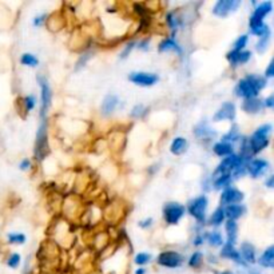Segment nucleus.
Instances as JSON below:
<instances>
[{
	"mask_svg": "<svg viewBox=\"0 0 274 274\" xmlns=\"http://www.w3.org/2000/svg\"><path fill=\"white\" fill-rule=\"evenodd\" d=\"M266 86V79L264 76L248 75L238 82L235 87V94L243 99L258 98V94Z\"/></svg>",
	"mask_w": 274,
	"mask_h": 274,
	"instance_id": "f257e3e1",
	"label": "nucleus"
},
{
	"mask_svg": "<svg viewBox=\"0 0 274 274\" xmlns=\"http://www.w3.org/2000/svg\"><path fill=\"white\" fill-rule=\"evenodd\" d=\"M272 134V124H262L252 134L250 139H248L249 149L252 155L258 154L269 145V138Z\"/></svg>",
	"mask_w": 274,
	"mask_h": 274,
	"instance_id": "f03ea898",
	"label": "nucleus"
},
{
	"mask_svg": "<svg viewBox=\"0 0 274 274\" xmlns=\"http://www.w3.org/2000/svg\"><path fill=\"white\" fill-rule=\"evenodd\" d=\"M47 122L42 120L39 130L36 133V143H35V158L42 161L46 155L49 154V135H47Z\"/></svg>",
	"mask_w": 274,
	"mask_h": 274,
	"instance_id": "7ed1b4c3",
	"label": "nucleus"
},
{
	"mask_svg": "<svg viewBox=\"0 0 274 274\" xmlns=\"http://www.w3.org/2000/svg\"><path fill=\"white\" fill-rule=\"evenodd\" d=\"M209 201L205 195H199L197 198H194L191 201L189 206H187V210H189V214L191 217L195 218L199 223H204L205 219H206V209H208Z\"/></svg>",
	"mask_w": 274,
	"mask_h": 274,
	"instance_id": "20e7f679",
	"label": "nucleus"
},
{
	"mask_svg": "<svg viewBox=\"0 0 274 274\" xmlns=\"http://www.w3.org/2000/svg\"><path fill=\"white\" fill-rule=\"evenodd\" d=\"M185 258L182 254H179L178 252H174V250H166V252H162L157 258V264L160 266H164V268H167V269H175V268H179V266L183 264Z\"/></svg>",
	"mask_w": 274,
	"mask_h": 274,
	"instance_id": "39448f33",
	"label": "nucleus"
},
{
	"mask_svg": "<svg viewBox=\"0 0 274 274\" xmlns=\"http://www.w3.org/2000/svg\"><path fill=\"white\" fill-rule=\"evenodd\" d=\"M186 209L181 204L170 202L164 208V218L168 225H177L185 216Z\"/></svg>",
	"mask_w": 274,
	"mask_h": 274,
	"instance_id": "423d86ee",
	"label": "nucleus"
},
{
	"mask_svg": "<svg viewBox=\"0 0 274 274\" xmlns=\"http://www.w3.org/2000/svg\"><path fill=\"white\" fill-rule=\"evenodd\" d=\"M38 83H39L40 89H42V94H40V95H42V97H40V99H42L40 115H42V120H46V118H47V112H49L50 106H51V95H53V93H51L49 82H47V79H46L45 76H38Z\"/></svg>",
	"mask_w": 274,
	"mask_h": 274,
	"instance_id": "0eeeda50",
	"label": "nucleus"
},
{
	"mask_svg": "<svg viewBox=\"0 0 274 274\" xmlns=\"http://www.w3.org/2000/svg\"><path fill=\"white\" fill-rule=\"evenodd\" d=\"M241 164H248V162H243L241 160V157L238 154H231L229 157H225V160L221 161V164H218L216 168L214 175H221V174H231L235 168L238 167Z\"/></svg>",
	"mask_w": 274,
	"mask_h": 274,
	"instance_id": "6e6552de",
	"label": "nucleus"
},
{
	"mask_svg": "<svg viewBox=\"0 0 274 274\" xmlns=\"http://www.w3.org/2000/svg\"><path fill=\"white\" fill-rule=\"evenodd\" d=\"M239 4H241L239 0H218L213 7V13L219 18H225L230 12H234Z\"/></svg>",
	"mask_w": 274,
	"mask_h": 274,
	"instance_id": "1a4fd4ad",
	"label": "nucleus"
},
{
	"mask_svg": "<svg viewBox=\"0 0 274 274\" xmlns=\"http://www.w3.org/2000/svg\"><path fill=\"white\" fill-rule=\"evenodd\" d=\"M158 75L157 74H151V72H142V71H138V72H131L128 75V80L133 82L135 84H139L142 87H150L153 84H155L158 82Z\"/></svg>",
	"mask_w": 274,
	"mask_h": 274,
	"instance_id": "9d476101",
	"label": "nucleus"
},
{
	"mask_svg": "<svg viewBox=\"0 0 274 274\" xmlns=\"http://www.w3.org/2000/svg\"><path fill=\"white\" fill-rule=\"evenodd\" d=\"M268 170H269V162L265 160H260V158H256V160L252 158L246 164V172L253 178L262 177Z\"/></svg>",
	"mask_w": 274,
	"mask_h": 274,
	"instance_id": "9b49d317",
	"label": "nucleus"
},
{
	"mask_svg": "<svg viewBox=\"0 0 274 274\" xmlns=\"http://www.w3.org/2000/svg\"><path fill=\"white\" fill-rule=\"evenodd\" d=\"M243 193L238 189H235L233 186H229V187H226L223 189L221 194V202L223 205H238L239 202H242L243 199Z\"/></svg>",
	"mask_w": 274,
	"mask_h": 274,
	"instance_id": "f8f14e48",
	"label": "nucleus"
},
{
	"mask_svg": "<svg viewBox=\"0 0 274 274\" xmlns=\"http://www.w3.org/2000/svg\"><path fill=\"white\" fill-rule=\"evenodd\" d=\"M235 118V106L233 102L222 103V106L217 110L213 116L214 122H222V120H233Z\"/></svg>",
	"mask_w": 274,
	"mask_h": 274,
	"instance_id": "ddd939ff",
	"label": "nucleus"
},
{
	"mask_svg": "<svg viewBox=\"0 0 274 274\" xmlns=\"http://www.w3.org/2000/svg\"><path fill=\"white\" fill-rule=\"evenodd\" d=\"M272 9H273V3L272 1H264L261 4L257 5L256 9L253 11L252 16H250V24L261 23L272 12Z\"/></svg>",
	"mask_w": 274,
	"mask_h": 274,
	"instance_id": "4468645a",
	"label": "nucleus"
},
{
	"mask_svg": "<svg viewBox=\"0 0 274 274\" xmlns=\"http://www.w3.org/2000/svg\"><path fill=\"white\" fill-rule=\"evenodd\" d=\"M238 253L239 256H241V260H242L246 265L256 262V249H254V246H253L252 243L242 242Z\"/></svg>",
	"mask_w": 274,
	"mask_h": 274,
	"instance_id": "2eb2a0df",
	"label": "nucleus"
},
{
	"mask_svg": "<svg viewBox=\"0 0 274 274\" xmlns=\"http://www.w3.org/2000/svg\"><path fill=\"white\" fill-rule=\"evenodd\" d=\"M221 257L222 258H226V260H233L234 262L239 264V265L246 266V264L241 260V256L239 253L235 250L234 245H229V243H225L221 249Z\"/></svg>",
	"mask_w": 274,
	"mask_h": 274,
	"instance_id": "dca6fc26",
	"label": "nucleus"
},
{
	"mask_svg": "<svg viewBox=\"0 0 274 274\" xmlns=\"http://www.w3.org/2000/svg\"><path fill=\"white\" fill-rule=\"evenodd\" d=\"M264 109V103L260 98L245 99L242 103V110L248 114H258Z\"/></svg>",
	"mask_w": 274,
	"mask_h": 274,
	"instance_id": "f3484780",
	"label": "nucleus"
},
{
	"mask_svg": "<svg viewBox=\"0 0 274 274\" xmlns=\"http://www.w3.org/2000/svg\"><path fill=\"white\" fill-rule=\"evenodd\" d=\"M223 213H225V218L230 219V221H235L243 216L245 213V206L242 205H227L225 209H223Z\"/></svg>",
	"mask_w": 274,
	"mask_h": 274,
	"instance_id": "a211bd4d",
	"label": "nucleus"
},
{
	"mask_svg": "<svg viewBox=\"0 0 274 274\" xmlns=\"http://www.w3.org/2000/svg\"><path fill=\"white\" fill-rule=\"evenodd\" d=\"M118 103H119V99L116 95H107L105 99H103L102 102V107H101V110H102V114L109 116L115 111L116 106H118Z\"/></svg>",
	"mask_w": 274,
	"mask_h": 274,
	"instance_id": "6ab92c4d",
	"label": "nucleus"
},
{
	"mask_svg": "<svg viewBox=\"0 0 274 274\" xmlns=\"http://www.w3.org/2000/svg\"><path fill=\"white\" fill-rule=\"evenodd\" d=\"M258 264L262 268L272 269L274 266V246H269L265 252L262 253V256L258 258Z\"/></svg>",
	"mask_w": 274,
	"mask_h": 274,
	"instance_id": "aec40b11",
	"label": "nucleus"
},
{
	"mask_svg": "<svg viewBox=\"0 0 274 274\" xmlns=\"http://www.w3.org/2000/svg\"><path fill=\"white\" fill-rule=\"evenodd\" d=\"M187 150V141L183 137L174 138V141L171 142V146H170V151L174 155H182L185 154Z\"/></svg>",
	"mask_w": 274,
	"mask_h": 274,
	"instance_id": "412c9836",
	"label": "nucleus"
},
{
	"mask_svg": "<svg viewBox=\"0 0 274 274\" xmlns=\"http://www.w3.org/2000/svg\"><path fill=\"white\" fill-rule=\"evenodd\" d=\"M194 135L197 138H201V139H208V138L214 137L216 133L213 131L212 128L209 127L208 124H206V122H201V123L195 126Z\"/></svg>",
	"mask_w": 274,
	"mask_h": 274,
	"instance_id": "4be33fe9",
	"label": "nucleus"
},
{
	"mask_svg": "<svg viewBox=\"0 0 274 274\" xmlns=\"http://www.w3.org/2000/svg\"><path fill=\"white\" fill-rule=\"evenodd\" d=\"M226 234H227V242L229 245H234L237 241V234H238V225L235 221H226Z\"/></svg>",
	"mask_w": 274,
	"mask_h": 274,
	"instance_id": "5701e85b",
	"label": "nucleus"
},
{
	"mask_svg": "<svg viewBox=\"0 0 274 274\" xmlns=\"http://www.w3.org/2000/svg\"><path fill=\"white\" fill-rule=\"evenodd\" d=\"M213 151L214 154L218 155V157H229V155L234 154L233 153V146L230 143H226V142H218L213 146Z\"/></svg>",
	"mask_w": 274,
	"mask_h": 274,
	"instance_id": "b1692460",
	"label": "nucleus"
},
{
	"mask_svg": "<svg viewBox=\"0 0 274 274\" xmlns=\"http://www.w3.org/2000/svg\"><path fill=\"white\" fill-rule=\"evenodd\" d=\"M216 179L213 182V186L216 190H221L229 187L230 182H231V174H221V175H216Z\"/></svg>",
	"mask_w": 274,
	"mask_h": 274,
	"instance_id": "393cba45",
	"label": "nucleus"
},
{
	"mask_svg": "<svg viewBox=\"0 0 274 274\" xmlns=\"http://www.w3.org/2000/svg\"><path fill=\"white\" fill-rule=\"evenodd\" d=\"M160 51L161 53H167V51H177V53L181 54V49H179V46L175 40L172 39V38H167V39H164L161 42L160 45Z\"/></svg>",
	"mask_w": 274,
	"mask_h": 274,
	"instance_id": "a878e982",
	"label": "nucleus"
},
{
	"mask_svg": "<svg viewBox=\"0 0 274 274\" xmlns=\"http://www.w3.org/2000/svg\"><path fill=\"white\" fill-rule=\"evenodd\" d=\"M250 32H252L253 35H257L260 36V38H262V36L269 35L270 28L266 23L261 22L257 23V24H250Z\"/></svg>",
	"mask_w": 274,
	"mask_h": 274,
	"instance_id": "bb28decb",
	"label": "nucleus"
},
{
	"mask_svg": "<svg viewBox=\"0 0 274 274\" xmlns=\"http://www.w3.org/2000/svg\"><path fill=\"white\" fill-rule=\"evenodd\" d=\"M205 239H208V242L214 246V248H218V246H223V238H222L221 233L218 231H212V233H206L205 234Z\"/></svg>",
	"mask_w": 274,
	"mask_h": 274,
	"instance_id": "cd10ccee",
	"label": "nucleus"
},
{
	"mask_svg": "<svg viewBox=\"0 0 274 274\" xmlns=\"http://www.w3.org/2000/svg\"><path fill=\"white\" fill-rule=\"evenodd\" d=\"M223 221H225V213H223V208H219L216 209L214 210V213L212 214V218H210V223H212L213 226H221L222 223H223Z\"/></svg>",
	"mask_w": 274,
	"mask_h": 274,
	"instance_id": "c85d7f7f",
	"label": "nucleus"
},
{
	"mask_svg": "<svg viewBox=\"0 0 274 274\" xmlns=\"http://www.w3.org/2000/svg\"><path fill=\"white\" fill-rule=\"evenodd\" d=\"M20 63L23 66H28V67H36L39 64V60L35 55L32 54H23L22 57H20Z\"/></svg>",
	"mask_w": 274,
	"mask_h": 274,
	"instance_id": "c756f323",
	"label": "nucleus"
},
{
	"mask_svg": "<svg viewBox=\"0 0 274 274\" xmlns=\"http://www.w3.org/2000/svg\"><path fill=\"white\" fill-rule=\"evenodd\" d=\"M202 261H204V254L201 252H195L189 258V266L193 268V269H197V268L202 265Z\"/></svg>",
	"mask_w": 274,
	"mask_h": 274,
	"instance_id": "7c9ffc66",
	"label": "nucleus"
},
{
	"mask_svg": "<svg viewBox=\"0 0 274 274\" xmlns=\"http://www.w3.org/2000/svg\"><path fill=\"white\" fill-rule=\"evenodd\" d=\"M237 139H239V131L237 126H233V128L230 130L229 133L222 137V142H226V143H230V145H231V142H235Z\"/></svg>",
	"mask_w": 274,
	"mask_h": 274,
	"instance_id": "2f4dec72",
	"label": "nucleus"
},
{
	"mask_svg": "<svg viewBox=\"0 0 274 274\" xmlns=\"http://www.w3.org/2000/svg\"><path fill=\"white\" fill-rule=\"evenodd\" d=\"M151 261V254L149 253H138L137 256L134 257V262L138 266H145Z\"/></svg>",
	"mask_w": 274,
	"mask_h": 274,
	"instance_id": "473e14b6",
	"label": "nucleus"
},
{
	"mask_svg": "<svg viewBox=\"0 0 274 274\" xmlns=\"http://www.w3.org/2000/svg\"><path fill=\"white\" fill-rule=\"evenodd\" d=\"M7 239L9 243H13V245H22L26 242V235L22 233H9L7 235Z\"/></svg>",
	"mask_w": 274,
	"mask_h": 274,
	"instance_id": "72a5a7b5",
	"label": "nucleus"
},
{
	"mask_svg": "<svg viewBox=\"0 0 274 274\" xmlns=\"http://www.w3.org/2000/svg\"><path fill=\"white\" fill-rule=\"evenodd\" d=\"M93 55H94V54L91 53V51H89V53L82 54V55L79 56V59H78V62H76V64H75V70L76 71L82 70V68L86 66V63L89 62L90 59L93 57Z\"/></svg>",
	"mask_w": 274,
	"mask_h": 274,
	"instance_id": "f704fd0d",
	"label": "nucleus"
},
{
	"mask_svg": "<svg viewBox=\"0 0 274 274\" xmlns=\"http://www.w3.org/2000/svg\"><path fill=\"white\" fill-rule=\"evenodd\" d=\"M269 43H270V34L269 35H265V36H262V38H260V40L257 42L256 50L258 51V53H264V51H266L268 47H269Z\"/></svg>",
	"mask_w": 274,
	"mask_h": 274,
	"instance_id": "c9c22d12",
	"label": "nucleus"
},
{
	"mask_svg": "<svg viewBox=\"0 0 274 274\" xmlns=\"http://www.w3.org/2000/svg\"><path fill=\"white\" fill-rule=\"evenodd\" d=\"M248 42H249L248 35H241L238 39L234 42V47H233V50H234V51H242V50L245 49V46L248 45Z\"/></svg>",
	"mask_w": 274,
	"mask_h": 274,
	"instance_id": "e433bc0d",
	"label": "nucleus"
},
{
	"mask_svg": "<svg viewBox=\"0 0 274 274\" xmlns=\"http://www.w3.org/2000/svg\"><path fill=\"white\" fill-rule=\"evenodd\" d=\"M36 106V98L34 95H28L23 99V107L26 111L34 110V107Z\"/></svg>",
	"mask_w": 274,
	"mask_h": 274,
	"instance_id": "4c0bfd02",
	"label": "nucleus"
},
{
	"mask_svg": "<svg viewBox=\"0 0 274 274\" xmlns=\"http://www.w3.org/2000/svg\"><path fill=\"white\" fill-rule=\"evenodd\" d=\"M20 254H18V253H13V254H11V256L8 257V260H7V265L11 268V269H16L19 265H20Z\"/></svg>",
	"mask_w": 274,
	"mask_h": 274,
	"instance_id": "58836bf2",
	"label": "nucleus"
},
{
	"mask_svg": "<svg viewBox=\"0 0 274 274\" xmlns=\"http://www.w3.org/2000/svg\"><path fill=\"white\" fill-rule=\"evenodd\" d=\"M250 57H252V53L250 51H238L237 54V64H243V63H248L250 60Z\"/></svg>",
	"mask_w": 274,
	"mask_h": 274,
	"instance_id": "ea45409f",
	"label": "nucleus"
},
{
	"mask_svg": "<svg viewBox=\"0 0 274 274\" xmlns=\"http://www.w3.org/2000/svg\"><path fill=\"white\" fill-rule=\"evenodd\" d=\"M145 114H146V107L143 106V105H137V106L133 107V110L130 112V116L131 118H142Z\"/></svg>",
	"mask_w": 274,
	"mask_h": 274,
	"instance_id": "a19ab883",
	"label": "nucleus"
},
{
	"mask_svg": "<svg viewBox=\"0 0 274 274\" xmlns=\"http://www.w3.org/2000/svg\"><path fill=\"white\" fill-rule=\"evenodd\" d=\"M135 46H137V42H130V43H127V46H126V49L123 50V51H122V54H120V57H122V59H124V57H127L128 56V54L131 53V50L134 49V47H135Z\"/></svg>",
	"mask_w": 274,
	"mask_h": 274,
	"instance_id": "79ce46f5",
	"label": "nucleus"
},
{
	"mask_svg": "<svg viewBox=\"0 0 274 274\" xmlns=\"http://www.w3.org/2000/svg\"><path fill=\"white\" fill-rule=\"evenodd\" d=\"M47 18H49V15H47V13H42V15H39V16H36V18L34 19V26H40V24L45 22Z\"/></svg>",
	"mask_w": 274,
	"mask_h": 274,
	"instance_id": "37998d69",
	"label": "nucleus"
},
{
	"mask_svg": "<svg viewBox=\"0 0 274 274\" xmlns=\"http://www.w3.org/2000/svg\"><path fill=\"white\" fill-rule=\"evenodd\" d=\"M30 167H31V161L30 160H23L22 162H20V164H19V168L23 170V171H27Z\"/></svg>",
	"mask_w": 274,
	"mask_h": 274,
	"instance_id": "c03bdc74",
	"label": "nucleus"
},
{
	"mask_svg": "<svg viewBox=\"0 0 274 274\" xmlns=\"http://www.w3.org/2000/svg\"><path fill=\"white\" fill-rule=\"evenodd\" d=\"M149 45H150V39H143L142 42L137 43V47L141 50H147L149 49Z\"/></svg>",
	"mask_w": 274,
	"mask_h": 274,
	"instance_id": "a18cd8bd",
	"label": "nucleus"
},
{
	"mask_svg": "<svg viewBox=\"0 0 274 274\" xmlns=\"http://www.w3.org/2000/svg\"><path fill=\"white\" fill-rule=\"evenodd\" d=\"M273 75H274V62L272 60V62L269 63V67H268V70H266L265 76H266V78H272Z\"/></svg>",
	"mask_w": 274,
	"mask_h": 274,
	"instance_id": "49530a36",
	"label": "nucleus"
},
{
	"mask_svg": "<svg viewBox=\"0 0 274 274\" xmlns=\"http://www.w3.org/2000/svg\"><path fill=\"white\" fill-rule=\"evenodd\" d=\"M262 103H264V106L268 107V109H273V105H274V98L270 95L269 98H266L265 101H262Z\"/></svg>",
	"mask_w": 274,
	"mask_h": 274,
	"instance_id": "de8ad7c7",
	"label": "nucleus"
},
{
	"mask_svg": "<svg viewBox=\"0 0 274 274\" xmlns=\"http://www.w3.org/2000/svg\"><path fill=\"white\" fill-rule=\"evenodd\" d=\"M153 225V218H147L145 221L139 222V226H141L142 229H145V227H150Z\"/></svg>",
	"mask_w": 274,
	"mask_h": 274,
	"instance_id": "09e8293b",
	"label": "nucleus"
},
{
	"mask_svg": "<svg viewBox=\"0 0 274 274\" xmlns=\"http://www.w3.org/2000/svg\"><path fill=\"white\" fill-rule=\"evenodd\" d=\"M205 241V234H198L194 239V246H201Z\"/></svg>",
	"mask_w": 274,
	"mask_h": 274,
	"instance_id": "8fccbe9b",
	"label": "nucleus"
},
{
	"mask_svg": "<svg viewBox=\"0 0 274 274\" xmlns=\"http://www.w3.org/2000/svg\"><path fill=\"white\" fill-rule=\"evenodd\" d=\"M265 185L268 186V187H270V189H272V187H274V175H270V177L266 179Z\"/></svg>",
	"mask_w": 274,
	"mask_h": 274,
	"instance_id": "3c124183",
	"label": "nucleus"
},
{
	"mask_svg": "<svg viewBox=\"0 0 274 274\" xmlns=\"http://www.w3.org/2000/svg\"><path fill=\"white\" fill-rule=\"evenodd\" d=\"M135 274H146V268H139L135 270Z\"/></svg>",
	"mask_w": 274,
	"mask_h": 274,
	"instance_id": "603ef678",
	"label": "nucleus"
},
{
	"mask_svg": "<svg viewBox=\"0 0 274 274\" xmlns=\"http://www.w3.org/2000/svg\"><path fill=\"white\" fill-rule=\"evenodd\" d=\"M219 274H233V273H231V272H222V273Z\"/></svg>",
	"mask_w": 274,
	"mask_h": 274,
	"instance_id": "864d4df0",
	"label": "nucleus"
}]
</instances>
